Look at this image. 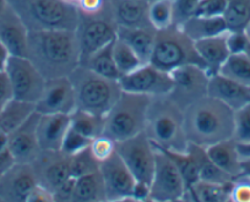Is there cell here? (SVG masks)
Wrapping results in <instances>:
<instances>
[{
    "mask_svg": "<svg viewBox=\"0 0 250 202\" xmlns=\"http://www.w3.org/2000/svg\"><path fill=\"white\" fill-rule=\"evenodd\" d=\"M26 58L47 80L69 76L81 64L76 32L68 30L30 32Z\"/></svg>",
    "mask_w": 250,
    "mask_h": 202,
    "instance_id": "1",
    "label": "cell"
},
{
    "mask_svg": "<svg viewBox=\"0 0 250 202\" xmlns=\"http://www.w3.org/2000/svg\"><path fill=\"white\" fill-rule=\"evenodd\" d=\"M184 131L189 143L204 148L229 140L234 134V112L205 96L184 110Z\"/></svg>",
    "mask_w": 250,
    "mask_h": 202,
    "instance_id": "2",
    "label": "cell"
},
{
    "mask_svg": "<svg viewBox=\"0 0 250 202\" xmlns=\"http://www.w3.org/2000/svg\"><path fill=\"white\" fill-rule=\"evenodd\" d=\"M144 132L155 147L173 152H187L189 141L184 131V110L169 97H152L146 114Z\"/></svg>",
    "mask_w": 250,
    "mask_h": 202,
    "instance_id": "3",
    "label": "cell"
},
{
    "mask_svg": "<svg viewBox=\"0 0 250 202\" xmlns=\"http://www.w3.org/2000/svg\"><path fill=\"white\" fill-rule=\"evenodd\" d=\"M8 4L30 32L75 31L78 27V8L64 0H8Z\"/></svg>",
    "mask_w": 250,
    "mask_h": 202,
    "instance_id": "4",
    "label": "cell"
},
{
    "mask_svg": "<svg viewBox=\"0 0 250 202\" xmlns=\"http://www.w3.org/2000/svg\"><path fill=\"white\" fill-rule=\"evenodd\" d=\"M76 97V109L104 117L123 90L118 80L103 78L88 67L79 65L69 75Z\"/></svg>",
    "mask_w": 250,
    "mask_h": 202,
    "instance_id": "5",
    "label": "cell"
},
{
    "mask_svg": "<svg viewBox=\"0 0 250 202\" xmlns=\"http://www.w3.org/2000/svg\"><path fill=\"white\" fill-rule=\"evenodd\" d=\"M152 97L123 91L104 115L103 135L115 142L128 140L144 132L146 114Z\"/></svg>",
    "mask_w": 250,
    "mask_h": 202,
    "instance_id": "6",
    "label": "cell"
},
{
    "mask_svg": "<svg viewBox=\"0 0 250 202\" xmlns=\"http://www.w3.org/2000/svg\"><path fill=\"white\" fill-rule=\"evenodd\" d=\"M148 64L168 74L188 65L205 67L196 50L195 42L178 26L157 31L155 47Z\"/></svg>",
    "mask_w": 250,
    "mask_h": 202,
    "instance_id": "7",
    "label": "cell"
},
{
    "mask_svg": "<svg viewBox=\"0 0 250 202\" xmlns=\"http://www.w3.org/2000/svg\"><path fill=\"white\" fill-rule=\"evenodd\" d=\"M115 151L136 180L134 197L136 200L147 199L155 172L157 148L145 132H141L134 138L117 142Z\"/></svg>",
    "mask_w": 250,
    "mask_h": 202,
    "instance_id": "8",
    "label": "cell"
},
{
    "mask_svg": "<svg viewBox=\"0 0 250 202\" xmlns=\"http://www.w3.org/2000/svg\"><path fill=\"white\" fill-rule=\"evenodd\" d=\"M117 31L118 26L113 16L110 1L96 13H79V23L75 32L80 48L81 64L93 53L110 44L117 38Z\"/></svg>",
    "mask_w": 250,
    "mask_h": 202,
    "instance_id": "9",
    "label": "cell"
},
{
    "mask_svg": "<svg viewBox=\"0 0 250 202\" xmlns=\"http://www.w3.org/2000/svg\"><path fill=\"white\" fill-rule=\"evenodd\" d=\"M5 74L8 76L13 98L36 104L44 91L47 79L36 69L26 57L10 55L6 62Z\"/></svg>",
    "mask_w": 250,
    "mask_h": 202,
    "instance_id": "10",
    "label": "cell"
},
{
    "mask_svg": "<svg viewBox=\"0 0 250 202\" xmlns=\"http://www.w3.org/2000/svg\"><path fill=\"white\" fill-rule=\"evenodd\" d=\"M173 87L168 97L182 110L208 96L210 74L205 67L188 65L170 73Z\"/></svg>",
    "mask_w": 250,
    "mask_h": 202,
    "instance_id": "11",
    "label": "cell"
},
{
    "mask_svg": "<svg viewBox=\"0 0 250 202\" xmlns=\"http://www.w3.org/2000/svg\"><path fill=\"white\" fill-rule=\"evenodd\" d=\"M185 192L187 187L184 180L174 162L165 151L157 148L155 172L147 199L155 202H172L184 196Z\"/></svg>",
    "mask_w": 250,
    "mask_h": 202,
    "instance_id": "12",
    "label": "cell"
},
{
    "mask_svg": "<svg viewBox=\"0 0 250 202\" xmlns=\"http://www.w3.org/2000/svg\"><path fill=\"white\" fill-rule=\"evenodd\" d=\"M119 85L125 92L157 97L169 95L173 80L170 74L165 73L151 64H144L133 73L122 76Z\"/></svg>",
    "mask_w": 250,
    "mask_h": 202,
    "instance_id": "13",
    "label": "cell"
},
{
    "mask_svg": "<svg viewBox=\"0 0 250 202\" xmlns=\"http://www.w3.org/2000/svg\"><path fill=\"white\" fill-rule=\"evenodd\" d=\"M31 165L38 185L53 194L74 180L70 173V156L62 151H42Z\"/></svg>",
    "mask_w": 250,
    "mask_h": 202,
    "instance_id": "14",
    "label": "cell"
},
{
    "mask_svg": "<svg viewBox=\"0 0 250 202\" xmlns=\"http://www.w3.org/2000/svg\"><path fill=\"white\" fill-rule=\"evenodd\" d=\"M35 107L38 114L70 115L76 109V97L69 76L47 80L44 91Z\"/></svg>",
    "mask_w": 250,
    "mask_h": 202,
    "instance_id": "15",
    "label": "cell"
},
{
    "mask_svg": "<svg viewBox=\"0 0 250 202\" xmlns=\"http://www.w3.org/2000/svg\"><path fill=\"white\" fill-rule=\"evenodd\" d=\"M100 174L104 185L107 200L134 197L136 180L117 152L107 161L101 163Z\"/></svg>",
    "mask_w": 250,
    "mask_h": 202,
    "instance_id": "16",
    "label": "cell"
},
{
    "mask_svg": "<svg viewBox=\"0 0 250 202\" xmlns=\"http://www.w3.org/2000/svg\"><path fill=\"white\" fill-rule=\"evenodd\" d=\"M37 112L33 113L22 125L8 135V143L16 164H32L42 152L37 139Z\"/></svg>",
    "mask_w": 250,
    "mask_h": 202,
    "instance_id": "17",
    "label": "cell"
},
{
    "mask_svg": "<svg viewBox=\"0 0 250 202\" xmlns=\"http://www.w3.org/2000/svg\"><path fill=\"white\" fill-rule=\"evenodd\" d=\"M38 185L31 164H15L0 178V199L4 202H26Z\"/></svg>",
    "mask_w": 250,
    "mask_h": 202,
    "instance_id": "18",
    "label": "cell"
},
{
    "mask_svg": "<svg viewBox=\"0 0 250 202\" xmlns=\"http://www.w3.org/2000/svg\"><path fill=\"white\" fill-rule=\"evenodd\" d=\"M28 35L30 31L23 21L8 4L0 14V43L13 57H26Z\"/></svg>",
    "mask_w": 250,
    "mask_h": 202,
    "instance_id": "19",
    "label": "cell"
},
{
    "mask_svg": "<svg viewBox=\"0 0 250 202\" xmlns=\"http://www.w3.org/2000/svg\"><path fill=\"white\" fill-rule=\"evenodd\" d=\"M70 129V115L40 114L37 139L42 151H60Z\"/></svg>",
    "mask_w": 250,
    "mask_h": 202,
    "instance_id": "20",
    "label": "cell"
},
{
    "mask_svg": "<svg viewBox=\"0 0 250 202\" xmlns=\"http://www.w3.org/2000/svg\"><path fill=\"white\" fill-rule=\"evenodd\" d=\"M208 96L216 98L233 112L250 103V87L225 78L221 74L210 75Z\"/></svg>",
    "mask_w": 250,
    "mask_h": 202,
    "instance_id": "21",
    "label": "cell"
},
{
    "mask_svg": "<svg viewBox=\"0 0 250 202\" xmlns=\"http://www.w3.org/2000/svg\"><path fill=\"white\" fill-rule=\"evenodd\" d=\"M118 27L140 28L151 26L147 0H109Z\"/></svg>",
    "mask_w": 250,
    "mask_h": 202,
    "instance_id": "22",
    "label": "cell"
},
{
    "mask_svg": "<svg viewBox=\"0 0 250 202\" xmlns=\"http://www.w3.org/2000/svg\"><path fill=\"white\" fill-rule=\"evenodd\" d=\"M228 32L222 35L215 36V37L205 38L195 42L196 50L200 55L201 60L205 64L206 70L210 75L218 74L222 65L230 55L229 48L227 43Z\"/></svg>",
    "mask_w": 250,
    "mask_h": 202,
    "instance_id": "23",
    "label": "cell"
},
{
    "mask_svg": "<svg viewBox=\"0 0 250 202\" xmlns=\"http://www.w3.org/2000/svg\"><path fill=\"white\" fill-rule=\"evenodd\" d=\"M157 31L152 27L122 28L118 27L117 38L128 44L144 64H148L152 55Z\"/></svg>",
    "mask_w": 250,
    "mask_h": 202,
    "instance_id": "24",
    "label": "cell"
},
{
    "mask_svg": "<svg viewBox=\"0 0 250 202\" xmlns=\"http://www.w3.org/2000/svg\"><path fill=\"white\" fill-rule=\"evenodd\" d=\"M206 152L213 163L229 177L237 178L242 174V157L234 139L208 146L206 147Z\"/></svg>",
    "mask_w": 250,
    "mask_h": 202,
    "instance_id": "25",
    "label": "cell"
},
{
    "mask_svg": "<svg viewBox=\"0 0 250 202\" xmlns=\"http://www.w3.org/2000/svg\"><path fill=\"white\" fill-rule=\"evenodd\" d=\"M188 152L190 153L194 162H195L196 169H198L199 174V182L221 185L229 184V182H233L234 178L226 174V173L223 172L222 169H220V168L213 163V161L208 157V152H206V148L189 143Z\"/></svg>",
    "mask_w": 250,
    "mask_h": 202,
    "instance_id": "26",
    "label": "cell"
},
{
    "mask_svg": "<svg viewBox=\"0 0 250 202\" xmlns=\"http://www.w3.org/2000/svg\"><path fill=\"white\" fill-rule=\"evenodd\" d=\"M180 28L194 42L228 32L227 23H226L223 16H218V18L193 16L187 22L183 23Z\"/></svg>",
    "mask_w": 250,
    "mask_h": 202,
    "instance_id": "27",
    "label": "cell"
},
{
    "mask_svg": "<svg viewBox=\"0 0 250 202\" xmlns=\"http://www.w3.org/2000/svg\"><path fill=\"white\" fill-rule=\"evenodd\" d=\"M35 112V104L13 98L0 112V130L9 135L22 125Z\"/></svg>",
    "mask_w": 250,
    "mask_h": 202,
    "instance_id": "28",
    "label": "cell"
},
{
    "mask_svg": "<svg viewBox=\"0 0 250 202\" xmlns=\"http://www.w3.org/2000/svg\"><path fill=\"white\" fill-rule=\"evenodd\" d=\"M105 200L107 197L100 170L75 179L74 202H103Z\"/></svg>",
    "mask_w": 250,
    "mask_h": 202,
    "instance_id": "29",
    "label": "cell"
},
{
    "mask_svg": "<svg viewBox=\"0 0 250 202\" xmlns=\"http://www.w3.org/2000/svg\"><path fill=\"white\" fill-rule=\"evenodd\" d=\"M112 43L101 48L96 53H93L81 65L88 67L93 73L98 74V75L103 76V78L119 81L120 74L117 69V65H115L114 58H113Z\"/></svg>",
    "mask_w": 250,
    "mask_h": 202,
    "instance_id": "30",
    "label": "cell"
},
{
    "mask_svg": "<svg viewBox=\"0 0 250 202\" xmlns=\"http://www.w3.org/2000/svg\"><path fill=\"white\" fill-rule=\"evenodd\" d=\"M230 187L232 182L221 185L198 182L185 194L190 197L193 202H229Z\"/></svg>",
    "mask_w": 250,
    "mask_h": 202,
    "instance_id": "31",
    "label": "cell"
},
{
    "mask_svg": "<svg viewBox=\"0 0 250 202\" xmlns=\"http://www.w3.org/2000/svg\"><path fill=\"white\" fill-rule=\"evenodd\" d=\"M104 117L96 115L81 109H75L70 114V127L86 138L93 139L103 135Z\"/></svg>",
    "mask_w": 250,
    "mask_h": 202,
    "instance_id": "32",
    "label": "cell"
},
{
    "mask_svg": "<svg viewBox=\"0 0 250 202\" xmlns=\"http://www.w3.org/2000/svg\"><path fill=\"white\" fill-rule=\"evenodd\" d=\"M226 10L223 14L229 32L244 31L250 22V0H226Z\"/></svg>",
    "mask_w": 250,
    "mask_h": 202,
    "instance_id": "33",
    "label": "cell"
},
{
    "mask_svg": "<svg viewBox=\"0 0 250 202\" xmlns=\"http://www.w3.org/2000/svg\"><path fill=\"white\" fill-rule=\"evenodd\" d=\"M218 74L250 87V58L245 54H230Z\"/></svg>",
    "mask_w": 250,
    "mask_h": 202,
    "instance_id": "34",
    "label": "cell"
},
{
    "mask_svg": "<svg viewBox=\"0 0 250 202\" xmlns=\"http://www.w3.org/2000/svg\"><path fill=\"white\" fill-rule=\"evenodd\" d=\"M112 53L114 58L115 65L120 74V78L126 74L133 73L138 67L144 65L140 58L135 54L133 49L128 44H125L119 38H115L112 43Z\"/></svg>",
    "mask_w": 250,
    "mask_h": 202,
    "instance_id": "35",
    "label": "cell"
},
{
    "mask_svg": "<svg viewBox=\"0 0 250 202\" xmlns=\"http://www.w3.org/2000/svg\"><path fill=\"white\" fill-rule=\"evenodd\" d=\"M165 152L169 156L170 160L174 162L177 169L179 170L180 175H182L183 180H184L185 187H187V191H188V190L190 189V187H193L194 185L199 182L198 169H196V165H195V162H194L193 157H191L190 153L188 152V151L187 152L165 151Z\"/></svg>",
    "mask_w": 250,
    "mask_h": 202,
    "instance_id": "36",
    "label": "cell"
},
{
    "mask_svg": "<svg viewBox=\"0 0 250 202\" xmlns=\"http://www.w3.org/2000/svg\"><path fill=\"white\" fill-rule=\"evenodd\" d=\"M150 23L156 31L166 30L173 25V0H156L148 6Z\"/></svg>",
    "mask_w": 250,
    "mask_h": 202,
    "instance_id": "37",
    "label": "cell"
},
{
    "mask_svg": "<svg viewBox=\"0 0 250 202\" xmlns=\"http://www.w3.org/2000/svg\"><path fill=\"white\" fill-rule=\"evenodd\" d=\"M101 163L93 157L90 147L76 155L70 156V173L74 179L92 174L100 170Z\"/></svg>",
    "mask_w": 250,
    "mask_h": 202,
    "instance_id": "38",
    "label": "cell"
},
{
    "mask_svg": "<svg viewBox=\"0 0 250 202\" xmlns=\"http://www.w3.org/2000/svg\"><path fill=\"white\" fill-rule=\"evenodd\" d=\"M237 143H250V103L234 112V134Z\"/></svg>",
    "mask_w": 250,
    "mask_h": 202,
    "instance_id": "39",
    "label": "cell"
},
{
    "mask_svg": "<svg viewBox=\"0 0 250 202\" xmlns=\"http://www.w3.org/2000/svg\"><path fill=\"white\" fill-rule=\"evenodd\" d=\"M200 0H173V25L180 26L195 16Z\"/></svg>",
    "mask_w": 250,
    "mask_h": 202,
    "instance_id": "40",
    "label": "cell"
},
{
    "mask_svg": "<svg viewBox=\"0 0 250 202\" xmlns=\"http://www.w3.org/2000/svg\"><path fill=\"white\" fill-rule=\"evenodd\" d=\"M91 139L86 138L83 135H81L80 132L75 131L74 129H69L68 134H66L65 139H64V142L62 146V152H64L68 156H74L76 153L81 152V151L86 150L87 147H90Z\"/></svg>",
    "mask_w": 250,
    "mask_h": 202,
    "instance_id": "41",
    "label": "cell"
},
{
    "mask_svg": "<svg viewBox=\"0 0 250 202\" xmlns=\"http://www.w3.org/2000/svg\"><path fill=\"white\" fill-rule=\"evenodd\" d=\"M115 145L117 142L112 139L107 138L104 135H101L98 138L93 139L90 143V151L93 157L100 163L104 162L108 158L112 157L117 151H115Z\"/></svg>",
    "mask_w": 250,
    "mask_h": 202,
    "instance_id": "42",
    "label": "cell"
},
{
    "mask_svg": "<svg viewBox=\"0 0 250 202\" xmlns=\"http://www.w3.org/2000/svg\"><path fill=\"white\" fill-rule=\"evenodd\" d=\"M229 202H250V178L240 174L233 179Z\"/></svg>",
    "mask_w": 250,
    "mask_h": 202,
    "instance_id": "43",
    "label": "cell"
},
{
    "mask_svg": "<svg viewBox=\"0 0 250 202\" xmlns=\"http://www.w3.org/2000/svg\"><path fill=\"white\" fill-rule=\"evenodd\" d=\"M226 4H227L226 0H200L196 8L195 16H203V18L223 16Z\"/></svg>",
    "mask_w": 250,
    "mask_h": 202,
    "instance_id": "44",
    "label": "cell"
},
{
    "mask_svg": "<svg viewBox=\"0 0 250 202\" xmlns=\"http://www.w3.org/2000/svg\"><path fill=\"white\" fill-rule=\"evenodd\" d=\"M15 164V158L9 148V143L0 145V175L5 174Z\"/></svg>",
    "mask_w": 250,
    "mask_h": 202,
    "instance_id": "45",
    "label": "cell"
},
{
    "mask_svg": "<svg viewBox=\"0 0 250 202\" xmlns=\"http://www.w3.org/2000/svg\"><path fill=\"white\" fill-rule=\"evenodd\" d=\"M11 100H13V91H11L8 76L4 71V73H0V112Z\"/></svg>",
    "mask_w": 250,
    "mask_h": 202,
    "instance_id": "46",
    "label": "cell"
},
{
    "mask_svg": "<svg viewBox=\"0 0 250 202\" xmlns=\"http://www.w3.org/2000/svg\"><path fill=\"white\" fill-rule=\"evenodd\" d=\"M26 202H55V199L53 192L41 185H37L27 196Z\"/></svg>",
    "mask_w": 250,
    "mask_h": 202,
    "instance_id": "47",
    "label": "cell"
},
{
    "mask_svg": "<svg viewBox=\"0 0 250 202\" xmlns=\"http://www.w3.org/2000/svg\"><path fill=\"white\" fill-rule=\"evenodd\" d=\"M108 1L109 0H80L76 8H78L79 13L91 14L104 8Z\"/></svg>",
    "mask_w": 250,
    "mask_h": 202,
    "instance_id": "48",
    "label": "cell"
},
{
    "mask_svg": "<svg viewBox=\"0 0 250 202\" xmlns=\"http://www.w3.org/2000/svg\"><path fill=\"white\" fill-rule=\"evenodd\" d=\"M9 57H10V54L8 53V50H6L5 47L0 43V73H4V71H5L6 62H8Z\"/></svg>",
    "mask_w": 250,
    "mask_h": 202,
    "instance_id": "49",
    "label": "cell"
},
{
    "mask_svg": "<svg viewBox=\"0 0 250 202\" xmlns=\"http://www.w3.org/2000/svg\"><path fill=\"white\" fill-rule=\"evenodd\" d=\"M238 151L242 158H250V143H238Z\"/></svg>",
    "mask_w": 250,
    "mask_h": 202,
    "instance_id": "50",
    "label": "cell"
},
{
    "mask_svg": "<svg viewBox=\"0 0 250 202\" xmlns=\"http://www.w3.org/2000/svg\"><path fill=\"white\" fill-rule=\"evenodd\" d=\"M242 174L250 178V158H242Z\"/></svg>",
    "mask_w": 250,
    "mask_h": 202,
    "instance_id": "51",
    "label": "cell"
},
{
    "mask_svg": "<svg viewBox=\"0 0 250 202\" xmlns=\"http://www.w3.org/2000/svg\"><path fill=\"white\" fill-rule=\"evenodd\" d=\"M103 202H138L135 197H125V199H118V200H105Z\"/></svg>",
    "mask_w": 250,
    "mask_h": 202,
    "instance_id": "52",
    "label": "cell"
},
{
    "mask_svg": "<svg viewBox=\"0 0 250 202\" xmlns=\"http://www.w3.org/2000/svg\"><path fill=\"white\" fill-rule=\"evenodd\" d=\"M172 202H193V201H191V199L189 196H188L187 194H184V196L180 197V199L174 200V201H172Z\"/></svg>",
    "mask_w": 250,
    "mask_h": 202,
    "instance_id": "53",
    "label": "cell"
},
{
    "mask_svg": "<svg viewBox=\"0 0 250 202\" xmlns=\"http://www.w3.org/2000/svg\"><path fill=\"white\" fill-rule=\"evenodd\" d=\"M6 5H8V0H0V14L3 13Z\"/></svg>",
    "mask_w": 250,
    "mask_h": 202,
    "instance_id": "54",
    "label": "cell"
},
{
    "mask_svg": "<svg viewBox=\"0 0 250 202\" xmlns=\"http://www.w3.org/2000/svg\"><path fill=\"white\" fill-rule=\"evenodd\" d=\"M244 33H245V36H247L248 40H249V42H250V22L248 23V26H247V27H245Z\"/></svg>",
    "mask_w": 250,
    "mask_h": 202,
    "instance_id": "55",
    "label": "cell"
},
{
    "mask_svg": "<svg viewBox=\"0 0 250 202\" xmlns=\"http://www.w3.org/2000/svg\"><path fill=\"white\" fill-rule=\"evenodd\" d=\"M138 202H155V201H152V200L150 199H145V200H138Z\"/></svg>",
    "mask_w": 250,
    "mask_h": 202,
    "instance_id": "56",
    "label": "cell"
},
{
    "mask_svg": "<svg viewBox=\"0 0 250 202\" xmlns=\"http://www.w3.org/2000/svg\"><path fill=\"white\" fill-rule=\"evenodd\" d=\"M148 3H152V1H156V0H147Z\"/></svg>",
    "mask_w": 250,
    "mask_h": 202,
    "instance_id": "57",
    "label": "cell"
},
{
    "mask_svg": "<svg viewBox=\"0 0 250 202\" xmlns=\"http://www.w3.org/2000/svg\"><path fill=\"white\" fill-rule=\"evenodd\" d=\"M0 178H1V175H0Z\"/></svg>",
    "mask_w": 250,
    "mask_h": 202,
    "instance_id": "58",
    "label": "cell"
}]
</instances>
